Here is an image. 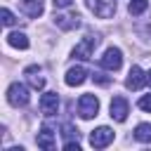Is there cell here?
Listing matches in <instances>:
<instances>
[{
	"label": "cell",
	"mask_w": 151,
	"mask_h": 151,
	"mask_svg": "<svg viewBox=\"0 0 151 151\" xmlns=\"http://www.w3.org/2000/svg\"><path fill=\"white\" fill-rule=\"evenodd\" d=\"M97 111H99V99L94 94H83L78 99V113H80V118L90 120V118L97 116Z\"/></svg>",
	"instance_id": "6da1fadb"
},
{
	"label": "cell",
	"mask_w": 151,
	"mask_h": 151,
	"mask_svg": "<svg viewBox=\"0 0 151 151\" xmlns=\"http://www.w3.org/2000/svg\"><path fill=\"white\" fill-rule=\"evenodd\" d=\"M97 42H99V38H97V35H85V38L80 40V45H76V47H73V57H76V59H83V61L92 59V52H94Z\"/></svg>",
	"instance_id": "7a4b0ae2"
},
{
	"label": "cell",
	"mask_w": 151,
	"mask_h": 151,
	"mask_svg": "<svg viewBox=\"0 0 151 151\" xmlns=\"http://www.w3.org/2000/svg\"><path fill=\"white\" fill-rule=\"evenodd\" d=\"M28 90H26V85H21V83H12L9 87H7V101L12 104V106H26L28 104Z\"/></svg>",
	"instance_id": "3957f363"
},
{
	"label": "cell",
	"mask_w": 151,
	"mask_h": 151,
	"mask_svg": "<svg viewBox=\"0 0 151 151\" xmlns=\"http://www.w3.org/2000/svg\"><path fill=\"white\" fill-rule=\"evenodd\" d=\"M87 7L99 19H109L116 14V0H87Z\"/></svg>",
	"instance_id": "277c9868"
},
{
	"label": "cell",
	"mask_w": 151,
	"mask_h": 151,
	"mask_svg": "<svg viewBox=\"0 0 151 151\" xmlns=\"http://www.w3.org/2000/svg\"><path fill=\"white\" fill-rule=\"evenodd\" d=\"M111 142H113V130L106 127V125L92 130V134H90V144H92L94 149H104V146H109Z\"/></svg>",
	"instance_id": "5b68a950"
},
{
	"label": "cell",
	"mask_w": 151,
	"mask_h": 151,
	"mask_svg": "<svg viewBox=\"0 0 151 151\" xmlns=\"http://www.w3.org/2000/svg\"><path fill=\"white\" fill-rule=\"evenodd\" d=\"M99 64H101L104 68H109V71H118V68L123 66V52H120L118 47H109V50L104 52V57L99 59Z\"/></svg>",
	"instance_id": "8992f818"
},
{
	"label": "cell",
	"mask_w": 151,
	"mask_h": 151,
	"mask_svg": "<svg viewBox=\"0 0 151 151\" xmlns=\"http://www.w3.org/2000/svg\"><path fill=\"white\" fill-rule=\"evenodd\" d=\"M127 113H130V104L125 97H113L111 99V118L118 120V123H125L127 120Z\"/></svg>",
	"instance_id": "52a82bcc"
},
{
	"label": "cell",
	"mask_w": 151,
	"mask_h": 151,
	"mask_svg": "<svg viewBox=\"0 0 151 151\" xmlns=\"http://www.w3.org/2000/svg\"><path fill=\"white\" fill-rule=\"evenodd\" d=\"M54 24L61 31H73V28L80 26V17L76 12H71V14H54Z\"/></svg>",
	"instance_id": "ba28073f"
},
{
	"label": "cell",
	"mask_w": 151,
	"mask_h": 151,
	"mask_svg": "<svg viewBox=\"0 0 151 151\" xmlns=\"http://www.w3.org/2000/svg\"><path fill=\"white\" fill-rule=\"evenodd\" d=\"M57 109H59V94L57 92H45L40 97V111L45 116H54Z\"/></svg>",
	"instance_id": "9c48e42d"
},
{
	"label": "cell",
	"mask_w": 151,
	"mask_h": 151,
	"mask_svg": "<svg viewBox=\"0 0 151 151\" xmlns=\"http://www.w3.org/2000/svg\"><path fill=\"white\" fill-rule=\"evenodd\" d=\"M144 83H146V73H144L139 66H132V68H130V73H127L125 87H127V90H139Z\"/></svg>",
	"instance_id": "30bf717a"
},
{
	"label": "cell",
	"mask_w": 151,
	"mask_h": 151,
	"mask_svg": "<svg viewBox=\"0 0 151 151\" xmlns=\"http://www.w3.org/2000/svg\"><path fill=\"white\" fill-rule=\"evenodd\" d=\"M85 78H87V71L83 68V66H71L68 71H66V85L68 87H76V85H83L85 83Z\"/></svg>",
	"instance_id": "8fae6325"
},
{
	"label": "cell",
	"mask_w": 151,
	"mask_h": 151,
	"mask_svg": "<svg viewBox=\"0 0 151 151\" xmlns=\"http://www.w3.org/2000/svg\"><path fill=\"white\" fill-rule=\"evenodd\" d=\"M35 142H38V146L40 149H54V130L52 127H40V132H38V137H35Z\"/></svg>",
	"instance_id": "7c38bea8"
},
{
	"label": "cell",
	"mask_w": 151,
	"mask_h": 151,
	"mask_svg": "<svg viewBox=\"0 0 151 151\" xmlns=\"http://www.w3.org/2000/svg\"><path fill=\"white\" fill-rule=\"evenodd\" d=\"M24 73H26V78H28V83H31L33 90H42L45 87V78L40 76V66H28Z\"/></svg>",
	"instance_id": "4fadbf2b"
},
{
	"label": "cell",
	"mask_w": 151,
	"mask_h": 151,
	"mask_svg": "<svg viewBox=\"0 0 151 151\" xmlns=\"http://www.w3.org/2000/svg\"><path fill=\"white\" fill-rule=\"evenodd\" d=\"M21 9L31 17V19H38L42 14V0H21Z\"/></svg>",
	"instance_id": "5bb4252c"
},
{
	"label": "cell",
	"mask_w": 151,
	"mask_h": 151,
	"mask_svg": "<svg viewBox=\"0 0 151 151\" xmlns=\"http://www.w3.org/2000/svg\"><path fill=\"white\" fill-rule=\"evenodd\" d=\"M7 42H9L12 47H19V50H26V47H28V38H26V33H19V31L9 33V35H7Z\"/></svg>",
	"instance_id": "9a60e30c"
},
{
	"label": "cell",
	"mask_w": 151,
	"mask_h": 151,
	"mask_svg": "<svg viewBox=\"0 0 151 151\" xmlns=\"http://www.w3.org/2000/svg\"><path fill=\"white\" fill-rule=\"evenodd\" d=\"M134 139L137 142H151V123H139L134 130Z\"/></svg>",
	"instance_id": "2e32d148"
},
{
	"label": "cell",
	"mask_w": 151,
	"mask_h": 151,
	"mask_svg": "<svg viewBox=\"0 0 151 151\" xmlns=\"http://www.w3.org/2000/svg\"><path fill=\"white\" fill-rule=\"evenodd\" d=\"M146 7H149V0H130V5H127L130 14H142Z\"/></svg>",
	"instance_id": "e0dca14e"
},
{
	"label": "cell",
	"mask_w": 151,
	"mask_h": 151,
	"mask_svg": "<svg viewBox=\"0 0 151 151\" xmlns=\"http://www.w3.org/2000/svg\"><path fill=\"white\" fill-rule=\"evenodd\" d=\"M92 80H94L97 85H104V87H106V85L111 83V76H106V73H101V71H94V73H92Z\"/></svg>",
	"instance_id": "ac0fdd59"
},
{
	"label": "cell",
	"mask_w": 151,
	"mask_h": 151,
	"mask_svg": "<svg viewBox=\"0 0 151 151\" xmlns=\"http://www.w3.org/2000/svg\"><path fill=\"white\" fill-rule=\"evenodd\" d=\"M0 17H2V24L5 26H14L17 24V19H14V14L7 9V7H2V12H0Z\"/></svg>",
	"instance_id": "d6986e66"
},
{
	"label": "cell",
	"mask_w": 151,
	"mask_h": 151,
	"mask_svg": "<svg viewBox=\"0 0 151 151\" xmlns=\"http://www.w3.org/2000/svg\"><path fill=\"white\" fill-rule=\"evenodd\" d=\"M139 109H144V111H151V94H144V97L139 99Z\"/></svg>",
	"instance_id": "ffe728a7"
},
{
	"label": "cell",
	"mask_w": 151,
	"mask_h": 151,
	"mask_svg": "<svg viewBox=\"0 0 151 151\" xmlns=\"http://www.w3.org/2000/svg\"><path fill=\"white\" fill-rule=\"evenodd\" d=\"M52 5H54V9H66L73 5V0H52Z\"/></svg>",
	"instance_id": "44dd1931"
},
{
	"label": "cell",
	"mask_w": 151,
	"mask_h": 151,
	"mask_svg": "<svg viewBox=\"0 0 151 151\" xmlns=\"http://www.w3.org/2000/svg\"><path fill=\"white\" fill-rule=\"evenodd\" d=\"M64 137H66V139L78 137V130H73V125H64Z\"/></svg>",
	"instance_id": "7402d4cb"
},
{
	"label": "cell",
	"mask_w": 151,
	"mask_h": 151,
	"mask_svg": "<svg viewBox=\"0 0 151 151\" xmlns=\"http://www.w3.org/2000/svg\"><path fill=\"white\" fill-rule=\"evenodd\" d=\"M146 83L151 85V71H146Z\"/></svg>",
	"instance_id": "603a6c76"
}]
</instances>
